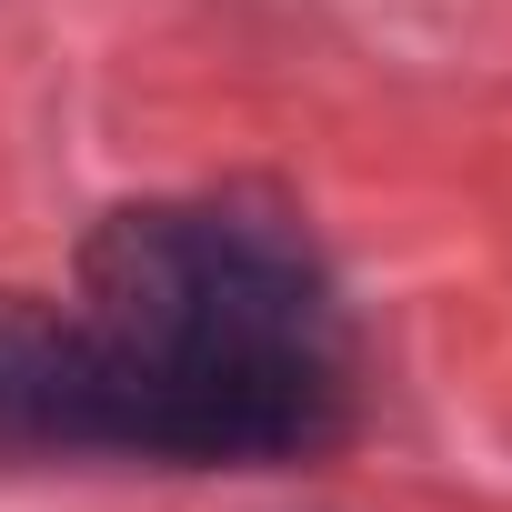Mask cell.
<instances>
[{"mask_svg":"<svg viewBox=\"0 0 512 512\" xmlns=\"http://www.w3.org/2000/svg\"><path fill=\"white\" fill-rule=\"evenodd\" d=\"M352 342L302 241L151 201L101 221L81 302L0 292V452L292 462L342 432Z\"/></svg>","mask_w":512,"mask_h":512,"instance_id":"obj_1","label":"cell"}]
</instances>
